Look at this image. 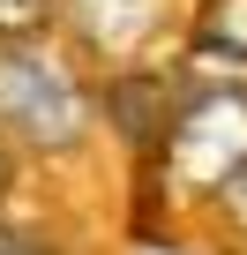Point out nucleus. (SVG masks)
I'll return each mask as SVG.
<instances>
[{"label":"nucleus","instance_id":"5","mask_svg":"<svg viewBox=\"0 0 247 255\" xmlns=\"http://www.w3.org/2000/svg\"><path fill=\"white\" fill-rule=\"evenodd\" d=\"M187 60L202 75H247V0H195Z\"/></svg>","mask_w":247,"mask_h":255},{"label":"nucleus","instance_id":"2","mask_svg":"<svg viewBox=\"0 0 247 255\" xmlns=\"http://www.w3.org/2000/svg\"><path fill=\"white\" fill-rule=\"evenodd\" d=\"M247 165V75H195L180 83V113L165 135V173L187 195H217Z\"/></svg>","mask_w":247,"mask_h":255},{"label":"nucleus","instance_id":"8","mask_svg":"<svg viewBox=\"0 0 247 255\" xmlns=\"http://www.w3.org/2000/svg\"><path fill=\"white\" fill-rule=\"evenodd\" d=\"M0 188H8V150H0Z\"/></svg>","mask_w":247,"mask_h":255},{"label":"nucleus","instance_id":"7","mask_svg":"<svg viewBox=\"0 0 247 255\" xmlns=\"http://www.w3.org/2000/svg\"><path fill=\"white\" fill-rule=\"evenodd\" d=\"M210 210H217V218H225V225H232V233L247 240V165H240V173H232V180H225V188L210 195Z\"/></svg>","mask_w":247,"mask_h":255},{"label":"nucleus","instance_id":"4","mask_svg":"<svg viewBox=\"0 0 247 255\" xmlns=\"http://www.w3.org/2000/svg\"><path fill=\"white\" fill-rule=\"evenodd\" d=\"M105 113H112V128H120L143 158H165L172 113H180V83H172V75H150V68H112Z\"/></svg>","mask_w":247,"mask_h":255},{"label":"nucleus","instance_id":"1","mask_svg":"<svg viewBox=\"0 0 247 255\" xmlns=\"http://www.w3.org/2000/svg\"><path fill=\"white\" fill-rule=\"evenodd\" d=\"M0 128L23 150H75L90 128L82 75L45 53V38H0Z\"/></svg>","mask_w":247,"mask_h":255},{"label":"nucleus","instance_id":"3","mask_svg":"<svg viewBox=\"0 0 247 255\" xmlns=\"http://www.w3.org/2000/svg\"><path fill=\"white\" fill-rule=\"evenodd\" d=\"M60 30L105 68H143L172 30V0H60Z\"/></svg>","mask_w":247,"mask_h":255},{"label":"nucleus","instance_id":"6","mask_svg":"<svg viewBox=\"0 0 247 255\" xmlns=\"http://www.w3.org/2000/svg\"><path fill=\"white\" fill-rule=\"evenodd\" d=\"M60 30V0H0V38H45Z\"/></svg>","mask_w":247,"mask_h":255}]
</instances>
